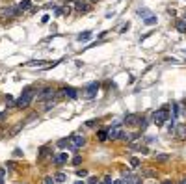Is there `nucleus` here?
<instances>
[{
    "mask_svg": "<svg viewBox=\"0 0 186 184\" xmlns=\"http://www.w3.org/2000/svg\"><path fill=\"white\" fill-rule=\"evenodd\" d=\"M89 184H99V180H97L95 177H91V178H89Z\"/></svg>",
    "mask_w": 186,
    "mask_h": 184,
    "instance_id": "473e14b6",
    "label": "nucleus"
},
{
    "mask_svg": "<svg viewBox=\"0 0 186 184\" xmlns=\"http://www.w3.org/2000/svg\"><path fill=\"white\" fill-rule=\"evenodd\" d=\"M138 119H140V117L136 116V113H128V116L125 117V125H134Z\"/></svg>",
    "mask_w": 186,
    "mask_h": 184,
    "instance_id": "ddd939ff",
    "label": "nucleus"
},
{
    "mask_svg": "<svg viewBox=\"0 0 186 184\" xmlns=\"http://www.w3.org/2000/svg\"><path fill=\"white\" fill-rule=\"evenodd\" d=\"M180 182H182V184H186V178H184V180H180Z\"/></svg>",
    "mask_w": 186,
    "mask_h": 184,
    "instance_id": "e433bc0d",
    "label": "nucleus"
},
{
    "mask_svg": "<svg viewBox=\"0 0 186 184\" xmlns=\"http://www.w3.org/2000/svg\"><path fill=\"white\" fill-rule=\"evenodd\" d=\"M54 182H56L54 177H46V178H45V184H54Z\"/></svg>",
    "mask_w": 186,
    "mask_h": 184,
    "instance_id": "cd10ccee",
    "label": "nucleus"
},
{
    "mask_svg": "<svg viewBox=\"0 0 186 184\" xmlns=\"http://www.w3.org/2000/svg\"><path fill=\"white\" fill-rule=\"evenodd\" d=\"M175 138L177 140H186V123H179L175 127Z\"/></svg>",
    "mask_w": 186,
    "mask_h": 184,
    "instance_id": "0eeeda50",
    "label": "nucleus"
},
{
    "mask_svg": "<svg viewBox=\"0 0 186 184\" xmlns=\"http://www.w3.org/2000/svg\"><path fill=\"white\" fill-rule=\"evenodd\" d=\"M138 13H140V15H142V17H145V19H147L149 15H153V13H151L149 9H138Z\"/></svg>",
    "mask_w": 186,
    "mask_h": 184,
    "instance_id": "6ab92c4d",
    "label": "nucleus"
},
{
    "mask_svg": "<svg viewBox=\"0 0 186 184\" xmlns=\"http://www.w3.org/2000/svg\"><path fill=\"white\" fill-rule=\"evenodd\" d=\"M168 117H169L168 108H160V110H156V112L153 113V123H154L156 127H162V125L168 121Z\"/></svg>",
    "mask_w": 186,
    "mask_h": 184,
    "instance_id": "f03ea898",
    "label": "nucleus"
},
{
    "mask_svg": "<svg viewBox=\"0 0 186 184\" xmlns=\"http://www.w3.org/2000/svg\"><path fill=\"white\" fill-rule=\"evenodd\" d=\"M175 26H177V30H179L180 34H186V20H184V19H182V20H177Z\"/></svg>",
    "mask_w": 186,
    "mask_h": 184,
    "instance_id": "4468645a",
    "label": "nucleus"
},
{
    "mask_svg": "<svg viewBox=\"0 0 186 184\" xmlns=\"http://www.w3.org/2000/svg\"><path fill=\"white\" fill-rule=\"evenodd\" d=\"M54 180H56V182H65V180H67V175H65V173H58V175L54 177Z\"/></svg>",
    "mask_w": 186,
    "mask_h": 184,
    "instance_id": "f3484780",
    "label": "nucleus"
},
{
    "mask_svg": "<svg viewBox=\"0 0 186 184\" xmlns=\"http://www.w3.org/2000/svg\"><path fill=\"white\" fill-rule=\"evenodd\" d=\"M76 39H78L80 43H82V41H89V39H91V32H84V34H80Z\"/></svg>",
    "mask_w": 186,
    "mask_h": 184,
    "instance_id": "2eb2a0df",
    "label": "nucleus"
},
{
    "mask_svg": "<svg viewBox=\"0 0 186 184\" xmlns=\"http://www.w3.org/2000/svg\"><path fill=\"white\" fill-rule=\"evenodd\" d=\"M75 4H76V11H80V13H87L91 9L89 2H82V0H78V2H75Z\"/></svg>",
    "mask_w": 186,
    "mask_h": 184,
    "instance_id": "9d476101",
    "label": "nucleus"
},
{
    "mask_svg": "<svg viewBox=\"0 0 186 184\" xmlns=\"http://www.w3.org/2000/svg\"><path fill=\"white\" fill-rule=\"evenodd\" d=\"M130 166H132V167H138V166H140V160H138V158H130Z\"/></svg>",
    "mask_w": 186,
    "mask_h": 184,
    "instance_id": "a878e982",
    "label": "nucleus"
},
{
    "mask_svg": "<svg viewBox=\"0 0 186 184\" xmlns=\"http://www.w3.org/2000/svg\"><path fill=\"white\" fill-rule=\"evenodd\" d=\"M97 91H99V82H91V84H87L86 89H84V97H86V99H93V97L97 95Z\"/></svg>",
    "mask_w": 186,
    "mask_h": 184,
    "instance_id": "39448f33",
    "label": "nucleus"
},
{
    "mask_svg": "<svg viewBox=\"0 0 186 184\" xmlns=\"http://www.w3.org/2000/svg\"><path fill=\"white\" fill-rule=\"evenodd\" d=\"M67 158H69V154H67V153H60V154H56V156H54V164H56V166H61V164H65V162H67Z\"/></svg>",
    "mask_w": 186,
    "mask_h": 184,
    "instance_id": "9b49d317",
    "label": "nucleus"
},
{
    "mask_svg": "<svg viewBox=\"0 0 186 184\" xmlns=\"http://www.w3.org/2000/svg\"><path fill=\"white\" fill-rule=\"evenodd\" d=\"M52 106H56V101H49V102H45V110H50Z\"/></svg>",
    "mask_w": 186,
    "mask_h": 184,
    "instance_id": "5701e85b",
    "label": "nucleus"
},
{
    "mask_svg": "<svg viewBox=\"0 0 186 184\" xmlns=\"http://www.w3.org/2000/svg\"><path fill=\"white\" fill-rule=\"evenodd\" d=\"M121 134H123V130L119 127H113L108 130V140H121Z\"/></svg>",
    "mask_w": 186,
    "mask_h": 184,
    "instance_id": "1a4fd4ad",
    "label": "nucleus"
},
{
    "mask_svg": "<svg viewBox=\"0 0 186 184\" xmlns=\"http://www.w3.org/2000/svg\"><path fill=\"white\" fill-rule=\"evenodd\" d=\"M58 147H61V149L63 147H69V138H67V140H60L58 142Z\"/></svg>",
    "mask_w": 186,
    "mask_h": 184,
    "instance_id": "412c9836",
    "label": "nucleus"
},
{
    "mask_svg": "<svg viewBox=\"0 0 186 184\" xmlns=\"http://www.w3.org/2000/svg\"><path fill=\"white\" fill-rule=\"evenodd\" d=\"M43 63H46V61H30L28 65H43Z\"/></svg>",
    "mask_w": 186,
    "mask_h": 184,
    "instance_id": "7c9ffc66",
    "label": "nucleus"
},
{
    "mask_svg": "<svg viewBox=\"0 0 186 184\" xmlns=\"http://www.w3.org/2000/svg\"><path fill=\"white\" fill-rule=\"evenodd\" d=\"M32 99H34V87H26L20 93V97L15 101V108H28Z\"/></svg>",
    "mask_w": 186,
    "mask_h": 184,
    "instance_id": "f257e3e1",
    "label": "nucleus"
},
{
    "mask_svg": "<svg viewBox=\"0 0 186 184\" xmlns=\"http://www.w3.org/2000/svg\"><path fill=\"white\" fill-rule=\"evenodd\" d=\"M162 184H173L171 180H164V182H162Z\"/></svg>",
    "mask_w": 186,
    "mask_h": 184,
    "instance_id": "c9c22d12",
    "label": "nucleus"
},
{
    "mask_svg": "<svg viewBox=\"0 0 186 184\" xmlns=\"http://www.w3.org/2000/svg\"><path fill=\"white\" fill-rule=\"evenodd\" d=\"M97 136H99V140H101V142H104V140H108V130H99Z\"/></svg>",
    "mask_w": 186,
    "mask_h": 184,
    "instance_id": "a211bd4d",
    "label": "nucleus"
},
{
    "mask_svg": "<svg viewBox=\"0 0 186 184\" xmlns=\"http://www.w3.org/2000/svg\"><path fill=\"white\" fill-rule=\"evenodd\" d=\"M22 125H24V123H19V125H17V127H15V128L11 130V136H15V134H17V132H19V130L22 128Z\"/></svg>",
    "mask_w": 186,
    "mask_h": 184,
    "instance_id": "393cba45",
    "label": "nucleus"
},
{
    "mask_svg": "<svg viewBox=\"0 0 186 184\" xmlns=\"http://www.w3.org/2000/svg\"><path fill=\"white\" fill-rule=\"evenodd\" d=\"M56 95V91L52 87H43L41 89V95H39V101H46V99H52Z\"/></svg>",
    "mask_w": 186,
    "mask_h": 184,
    "instance_id": "6e6552de",
    "label": "nucleus"
},
{
    "mask_svg": "<svg viewBox=\"0 0 186 184\" xmlns=\"http://www.w3.org/2000/svg\"><path fill=\"white\" fill-rule=\"evenodd\" d=\"M4 173H6V169L0 167V184H4Z\"/></svg>",
    "mask_w": 186,
    "mask_h": 184,
    "instance_id": "bb28decb",
    "label": "nucleus"
},
{
    "mask_svg": "<svg viewBox=\"0 0 186 184\" xmlns=\"http://www.w3.org/2000/svg\"><path fill=\"white\" fill-rule=\"evenodd\" d=\"M4 117H6V112H2V113H0V121H2Z\"/></svg>",
    "mask_w": 186,
    "mask_h": 184,
    "instance_id": "f704fd0d",
    "label": "nucleus"
},
{
    "mask_svg": "<svg viewBox=\"0 0 186 184\" xmlns=\"http://www.w3.org/2000/svg\"><path fill=\"white\" fill-rule=\"evenodd\" d=\"M91 2H97V0H91Z\"/></svg>",
    "mask_w": 186,
    "mask_h": 184,
    "instance_id": "58836bf2",
    "label": "nucleus"
},
{
    "mask_svg": "<svg viewBox=\"0 0 186 184\" xmlns=\"http://www.w3.org/2000/svg\"><path fill=\"white\" fill-rule=\"evenodd\" d=\"M46 153H49V147H43V149H41V153H39V160H43V158L46 156Z\"/></svg>",
    "mask_w": 186,
    "mask_h": 184,
    "instance_id": "4be33fe9",
    "label": "nucleus"
},
{
    "mask_svg": "<svg viewBox=\"0 0 186 184\" xmlns=\"http://www.w3.org/2000/svg\"><path fill=\"white\" fill-rule=\"evenodd\" d=\"M13 154H15V156H22V151H20V149H15Z\"/></svg>",
    "mask_w": 186,
    "mask_h": 184,
    "instance_id": "2f4dec72",
    "label": "nucleus"
},
{
    "mask_svg": "<svg viewBox=\"0 0 186 184\" xmlns=\"http://www.w3.org/2000/svg\"><path fill=\"white\" fill-rule=\"evenodd\" d=\"M17 8H19V11H28L32 8V2H30V0H20Z\"/></svg>",
    "mask_w": 186,
    "mask_h": 184,
    "instance_id": "f8f14e48",
    "label": "nucleus"
},
{
    "mask_svg": "<svg viewBox=\"0 0 186 184\" xmlns=\"http://www.w3.org/2000/svg\"><path fill=\"white\" fill-rule=\"evenodd\" d=\"M75 184H84V182H75Z\"/></svg>",
    "mask_w": 186,
    "mask_h": 184,
    "instance_id": "4c0bfd02",
    "label": "nucleus"
},
{
    "mask_svg": "<svg viewBox=\"0 0 186 184\" xmlns=\"http://www.w3.org/2000/svg\"><path fill=\"white\" fill-rule=\"evenodd\" d=\"M86 145V138L84 136H71V138H69V147H71L73 151L75 149H80V147H84Z\"/></svg>",
    "mask_w": 186,
    "mask_h": 184,
    "instance_id": "20e7f679",
    "label": "nucleus"
},
{
    "mask_svg": "<svg viewBox=\"0 0 186 184\" xmlns=\"http://www.w3.org/2000/svg\"><path fill=\"white\" fill-rule=\"evenodd\" d=\"M19 8L17 6H6V8H0V19H15L19 15Z\"/></svg>",
    "mask_w": 186,
    "mask_h": 184,
    "instance_id": "7ed1b4c3",
    "label": "nucleus"
},
{
    "mask_svg": "<svg viewBox=\"0 0 186 184\" xmlns=\"http://www.w3.org/2000/svg\"><path fill=\"white\" fill-rule=\"evenodd\" d=\"M177 184H182V182H177Z\"/></svg>",
    "mask_w": 186,
    "mask_h": 184,
    "instance_id": "ea45409f",
    "label": "nucleus"
},
{
    "mask_svg": "<svg viewBox=\"0 0 186 184\" xmlns=\"http://www.w3.org/2000/svg\"><path fill=\"white\" fill-rule=\"evenodd\" d=\"M156 160L158 162H166V160H169V156L168 154H156Z\"/></svg>",
    "mask_w": 186,
    "mask_h": 184,
    "instance_id": "aec40b11",
    "label": "nucleus"
},
{
    "mask_svg": "<svg viewBox=\"0 0 186 184\" xmlns=\"http://www.w3.org/2000/svg\"><path fill=\"white\" fill-rule=\"evenodd\" d=\"M80 162H82V158H80V156H75V158H73V164H75V166H78Z\"/></svg>",
    "mask_w": 186,
    "mask_h": 184,
    "instance_id": "c756f323",
    "label": "nucleus"
},
{
    "mask_svg": "<svg viewBox=\"0 0 186 184\" xmlns=\"http://www.w3.org/2000/svg\"><path fill=\"white\" fill-rule=\"evenodd\" d=\"M143 22H145V24H149V26H153V24H156V17L154 15H149L147 19H143Z\"/></svg>",
    "mask_w": 186,
    "mask_h": 184,
    "instance_id": "dca6fc26",
    "label": "nucleus"
},
{
    "mask_svg": "<svg viewBox=\"0 0 186 184\" xmlns=\"http://www.w3.org/2000/svg\"><path fill=\"white\" fill-rule=\"evenodd\" d=\"M60 93H61V95H65V97H69V99H76V97H78V95H76L78 91H76L75 87H71V86L61 87V89H60Z\"/></svg>",
    "mask_w": 186,
    "mask_h": 184,
    "instance_id": "423d86ee",
    "label": "nucleus"
},
{
    "mask_svg": "<svg viewBox=\"0 0 186 184\" xmlns=\"http://www.w3.org/2000/svg\"><path fill=\"white\" fill-rule=\"evenodd\" d=\"M112 184H125V180H113Z\"/></svg>",
    "mask_w": 186,
    "mask_h": 184,
    "instance_id": "72a5a7b5",
    "label": "nucleus"
},
{
    "mask_svg": "<svg viewBox=\"0 0 186 184\" xmlns=\"http://www.w3.org/2000/svg\"><path fill=\"white\" fill-rule=\"evenodd\" d=\"M180 113V108H179V104H173V117H177Z\"/></svg>",
    "mask_w": 186,
    "mask_h": 184,
    "instance_id": "b1692460",
    "label": "nucleus"
},
{
    "mask_svg": "<svg viewBox=\"0 0 186 184\" xmlns=\"http://www.w3.org/2000/svg\"><path fill=\"white\" fill-rule=\"evenodd\" d=\"M76 175H78V177H86V175H87V171H86V169H78V171H76Z\"/></svg>",
    "mask_w": 186,
    "mask_h": 184,
    "instance_id": "c85d7f7f",
    "label": "nucleus"
}]
</instances>
